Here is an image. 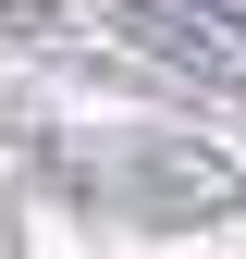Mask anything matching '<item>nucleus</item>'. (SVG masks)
Listing matches in <instances>:
<instances>
[{
  "instance_id": "nucleus-1",
  "label": "nucleus",
  "mask_w": 246,
  "mask_h": 259,
  "mask_svg": "<svg viewBox=\"0 0 246 259\" xmlns=\"http://www.w3.org/2000/svg\"><path fill=\"white\" fill-rule=\"evenodd\" d=\"M123 37H136L148 62H172V74L246 99V13L234 0H123Z\"/></svg>"
},
{
  "instance_id": "nucleus-2",
  "label": "nucleus",
  "mask_w": 246,
  "mask_h": 259,
  "mask_svg": "<svg viewBox=\"0 0 246 259\" xmlns=\"http://www.w3.org/2000/svg\"><path fill=\"white\" fill-rule=\"evenodd\" d=\"M0 25H13V37H25V25H49V0H0Z\"/></svg>"
}]
</instances>
